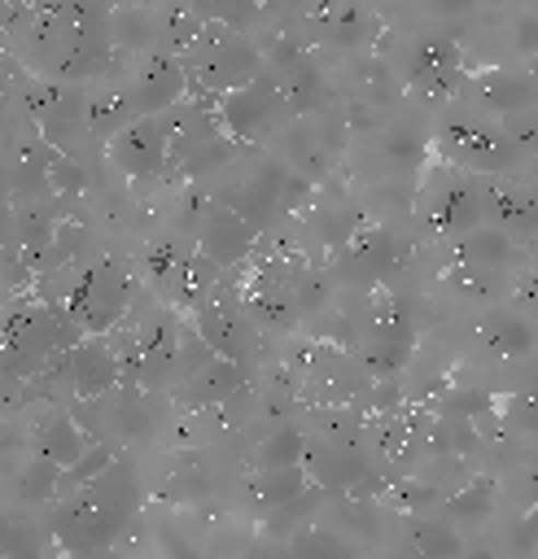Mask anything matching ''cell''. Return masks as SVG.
<instances>
[{"label":"cell","mask_w":538,"mask_h":559,"mask_svg":"<svg viewBox=\"0 0 538 559\" xmlns=\"http://www.w3.org/2000/svg\"><path fill=\"white\" fill-rule=\"evenodd\" d=\"M429 144L437 148L442 166L464 170L472 179H516V166H525V157L507 144L503 127L459 100L437 109L429 127Z\"/></svg>","instance_id":"obj_1"},{"label":"cell","mask_w":538,"mask_h":559,"mask_svg":"<svg viewBox=\"0 0 538 559\" xmlns=\"http://www.w3.org/2000/svg\"><path fill=\"white\" fill-rule=\"evenodd\" d=\"M83 341V332L74 328V319L52 306V301H39L35 293H22V297H9L0 306V354L9 358V367L31 384L57 354L74 349Z\"/></svg>","instance_id":"obj_2"},{"label":"cell","mask_w":538,"mask_h":559,"mask_svg":"<svg viewBox=\"0 0 538 559\" xmlns=\"http://www.w3.org/2000/svg\"><path fill=\"white\" fill-rule=\"evenodd\" d=\"M175 61L188 79V96H206V100H219V96L254 83L258 74H267L258 39L245 31H232L223 22H210V17H206L201 35Z\"/></svg>","instance_id":"obj_3"},{"label":"cell","mask_w":538,"mask_h":559,"mask_svg":"<svg viewBox=\"0 0 538 559\" xmlns=\"http://www.w3.org/2000/svg\"><path fill=\"white\" fill-rule=\"evenodd\" d=\"M188 328L223 362H236V367L254 371V362L262 358V336H258V328L241 310V284H236L232 271H223L219 284L210 288V297L188 310Z\"/></svg>","instance_id":"obj_4"},{"label":"cell","mask_w":538,"mask_h":559,"mask_svg":"<svg viewBox=\"0 0 538 559\" xmlns=\"http://www.w3.org/2000/svg\"><path fill=\"white\" fill-rule=\"evenodd\" d=\"M394 79L402 92H411L424 105H437V109L451 105L468 79V61H464L459 39L446 31H424L416 39H407Z\"/></svg>","instance_id":"obj_5"},{"label":"cell","mask_w":538,"mask_h":559,"mask_svg":"<svg viewBox=\"0 0 538 559\" xmlns=\"http://www.w3.org/2000/svg\"><path fill=\"white\" fill-rule=\"evenodd\" d=\"M22 118L52 153H74L87 140V87L22 74Z\"/></svg>","instance_id":"obj_6"},{"label":"cell","mask_w":538,"mask_h":559,"mask_svg":"<svg viewBox=\"0 0 538 559\" xmlns=\"http://www.w3.org/2000/svg\"><path fill=\"white\" fill-rule=\"evenodd\" d=\"M420 218L446 245L468 236L472 227H481V179L437 162L420 188Z\"/></svg>","instance_id":"obj_7"},{"label":"cell","mask_w":538,"mask_h":559,"mask_svg":"<svg viewBox=\"0 0 538 559\" xmlns=\"http://www.w3.org/2000/svg\"><path fill=\"white\" fill-rule=\"evenodd\" d=\"M122 528L127 524H118L105 511H96L83 493H61L52 502V515H48V537L70 559H101V555H109V546L118 542Z\"/></svg>","instance_id":"obj_8"},{"label":"cell","mask_w":538,"mask_h":559,"mask_svg":"<svg viewBox=\"0 0 538 559\" xmlns=\"http://www.w3.org/2000/svg\"><path fill=\"white\" fill-rule=\"evenodd\" d=\"M44 380H61L79 402H105L118 389V362H114L109 341L105 336H83L74 349L57 354L31 384H44Z\"/></svg>","instance_id":"obj_9"},{"label":"cell","mask_w":538,"mask_h":559,"mask_svg":"<svg viewBox=\"0 0 538 559\" xmlns=\"http://www.w3.org/2000/svg\"><path fill=\"white\" fill-rule=\"evenodd\" d=\"M402 266V240L385 223H363L337 253H332V275L354 288L385 284Z\"/></svg>","instance_id":"obj_10"},{"label":"cell","mask_w":538,"mask_h":559,"mask_svg":"<svg viewBox=\"0 0 538 559\" xmlns=\"http://www.w3.org/2000/svg\"><path fill=\"white\" fill-rule=\"evenodd\" d=\"M455 100L477 109V114H486V118H494V122H503V118H512L521 109H534V74L525 66L521 70L516 66L468 70V79H464Z\"/></svg>","instance_id":"obj_11"},{"label":"cell","mask_w":538,"mask_h":559,"mask_svg":"<svg viewBox=\"0 0 538 559\" xmlns=\"http://www.w3.org/2000/svg\"><path fill=\"white\" fill-rule=\"evenodd\" d=\"M214 114H219L223 135H227L232 144H245V140H262V135L280 122L284 100H280L276 79H271V74H258L254 83H245V87L219 96Z\"/></svg>","instance_id":"obj_12"},{"label":"cell","mask_w":538,"mask_h":559,"mask_svg":"<svg viewBox=\"0 0 538 559\" xmlns=\"http://www.w3.org/2000/svg\"><path fill=\"white\" fill-rule=\"evenodd\" d=\"M101 153H105V162H109L122 179H136V183L157 179L162 166H166V114L127 122L118 135H109V140L101 144Z\"/></svg>","instance_id":"obj_13"},{"label":"cell","mask_w":538,"mask_h":559,"mask_svg":"<svg viewBox=\"0 0 538 559\" xmlns=\"http://www.w3.org/2000/svg\"><path fill=\"white\" fill-rule=\"evenodd\" d=\"M188 262H192V240L175 227H162L144 240L140 249V284L149 288V297L166 310H175L179 301V288H184V275H188Z\"/></svg>","instance_id":"obj_14"},{"label":"cell","mask_w":538,"mask_h":559,"mask_svg":"<svg viewBox=\"0 0 538 559\" xmlns=\"http://www.w3.org/2000/svg\"><path fill=\"white\" fill-rule=\"evenodd\" d=\"M122 79H127V96H131L136 118H157L188 96V79L179 70V61L166 52H144L140 61H131V70Z\"/></svg>","instance_id":"obj_15"},{"label":"cell","mask_w":538,"mask_h":559,"mask_svg":"<svg viewBox=\"0 0 538 559\" xmlns=\"http://www.w3.org/2000/svg\"><path fill=\"white\" fill-rule=\"evenodd\" d=\"M258 240H262V236H258L249 223H241V218H236L227 205H219V201L206 205V214H201V223H197V231H192V249H197L210 266H219V271L245 266V262L254 258Z\"/></svg>","instance_id":"obj_16"},{"label":"cell","mask_w":538,"mask_h":559,"mask_svg":"<svg viewBox=\"0 0 538 559\" xmlns=\"http://www.w3.org/2000/svg\"><path fill=\"white\" fill-rule=\"evenodd\" d=\"M302 26H306V44H324L337 52H359L376 44V35L385 31L381 13L367 4H324L302 13Z\"/></svg>","instance_id":"obj_17"},{"label":"cell","mask_w":538,"mask_h":559,"mask_svg":"<svg viewBox=\"0 0 538 559\" xmlns=\"http://www.w3.org/2000/svg\"><path fill=\"white\" fill-rule=\"evenodd\" d=\"M481 223L503 231L512 245L534 240V192L529 179H481Z\"/></svg>","instance_id":"obj_18"},{"label":"cell","mask_w":538,"mask_h":559,"mask_svg":"<svg viewBox=\"0 0 538 559\" xmlns=\"http://www.w3.org/2000/svg\"><path fill=\"white\" fill-rule=\"evenodd\" d=\"M297 467L306 472V485L311 489H319V493H350L367 476L372 459L363 450H346V445H328L319 437H306Z\"/></svg>","instance_id":"obj_19"},{"label":"cell","mask_w":538,"mask_h":559,"mask_svg":"<svg viewBox=\"0 0 538 559\" xmlns=\"http://www.w3.org/2000/svg\"><path fill=\"white\" fill-rule=\"evenodd\" d=\"M241 310L258 328L262 341L267 336H293L302 328V310H297V301L280 275H271V280L258 275L249 288H241Z\"/></svg>","instance_id":"obj_20"},{"label":"cell","mask_w":538,"mask_h":559,"mask_svg":"<svg viewBox=\"0 0 538 559\" xmlns=\"http://www.w3.org/2000/svg\"><path fill=\"white\" fill-rule=\"evenodd\" d=\"M96 511H105L109 520H118V524H131V515L140 511V502H144V480H140V467L131 463V454L127 450H118L114 454V463L92 480V485H83L79 489Z\"/></svg>","instance_id":"obj_21"},{"label":"cell","mask_w":538,"mask_h":559,"mask_svg":"<svg viewBox=\"0 0 538 559\" xmlns=\"http://www.w3.org/2000/svg\"><path fill=\"white\" fill-rule=\"evenodd\" d=\"M26 445H31V459L52 463L57 472H66V467H70V463L92 445V437L74 424V415H70V411L48 406V411L26 428Z\"/></svg>","instance_id":"obj_22"},{"label":"cell","mask_w":538,"mask_h":559,"mask_svg":"<svg viewBox=\"0 0 538 559\" xmlns=\"http://www.w3.org/2000/svg\"><path fill=\"white\" fill-rule=\"evenodd\" d=\"M249 376H254L249 367H236V362L214 358V362L201 367L192 380H184L179 389H171V397H175L179 415H201V411H214V406L232 402V397L249 384Z\"/></svg>","instance_id":"obj_23"},{"label":"cell","mask_w":538,"mask_h":559,"mask_svg":"<svg viewBox=\"0 0 538 559\" xmlns=\"http://www.w3.org/2000/svg\"><path fill=\"white\" fill-rule=\"evenodd\" d=\"M477 349L494 362H516L534 354V319L521 314V310H503V306H490L481 310L477 319Z\"/></svg>","instance_id":"obj_24"},{"label":"cell","mask_w":538,"mask_h":559,"mask_svg":"<svg viewBox=\"0 0 538 559\" xmlns=\"http://www.w3.org/2000/svg\"><path fill=\"white\" fill-rule=\"evenodd\" d=\"M516 262H529V249L512 245L503 231H494V227H486V223L472 227L468 236L451 240V266H481V271H503V275H512Z\"/></svg>","instance_id":"obj_25"},{"label":"cell","mask_w":538,"mask_h":559,"mask_svg":"<svg viewBox=\"0 0 538 559\" xmlns=\"http://www.w3.org/2000/svg\"><path fill=\"white\" fill-rule=\"evenodd\" d=\"M122 74L127 70L87 83V140H101L105 144L127 122H136V109H131V96H127V79Z\"/></svg>","instance_id":"obj_26"},{"label":"cell","mask_w":538,"mask_h":559,"mask_svg":"<svg viewBox=\"0 0 538 559\" xmlns=\"http://www.w3.org/2000/svg\"><path fill=\"white\" fill-rule=\"evenodd\" d=\"M429 153V127L411 122V118H394L381 135H376V157L394 179L420 175V162Z\"/></svg>","instance_id":"obj_27"},{"label":"cell","mask_w":538,"mask_h":559,"mask_svg":"<svg viewBox=\"0 0 538 559\" xmlns=\"http://www.w3.org/2000/svg\"><path fill=\"white\" fill-rule=\"evenodd\" d=\"M464 546L459 528L442 515H402V550L411 559H459Z\"/></svg>","instance_id":"obj_28"},{"label":"cell","mask_w":538,"mask_h":559,"mask_svg":"<svg viewBox=\"0 0 538 559\" xmlns=\"http://www.w3.org/2000/svg\"><path fill=\"white\" fill-rule=\"evenodd\" d=\"M512 275H516V271H512ZM512 275H503V271H481V266H451V271H442V284H446L464 306L490 310V306H499V297L507 293Z\"/></svg>","instance_id":"obj_29"},{"label":"cell","mask_w":538,"mask_h":559,"mask_svg":"<svg viewBox=\"0 0 538 559\" xmlns=\"http://www.w3.org/2000/svg\"><path fill=\"white\" fill-rule=\"evenodd\" d=\"M494 511V480L490 476H468L459 489H451L437 507V515L446 524H472V520H486Z\"/></svg>","instance_id":"obj_30"},{"label":"cell","mask_w":538,"mask_h":559,"mask_svg":"<svg viewBox=\"0 0 538 559\" xmlns=\"http://www.w3.org/2000/svg\"><path fill=\"white\" fill-rule=\"evenodd\" d=\"M289 559H363L359 546L341 533V528H324V524H302L289 537Z\"/></svg>","instance_id":"obj_31"},{"label":"cell","mask_w":538,"mask_h":559,"mask_svg":"<svg viewBox=\"0 0 538 559\" xmlns=\"http://www.w3.org/2000/svg\"><path fill=\"white\" fill-rule=\"evenodd\" d=\"M306 472L302 467H276V472H254L249 476V498L262 507V511H276L284 502H293L297 493H306Z\"/></svg>","instance_id":"obj_32"},{"label":"cell","mask_w":538,"mask_h":559,"mask_svg":"<svg viewBox=\"0 0 538 559\" xmlns=\"http://www.w3.org/2000/svg\"><path fill=\"white\" fill-rule=\"evenodd\" d=\"M302 445H306V432H302V424H284V428L267 432V437L254 445V472L297 467V463H302Z\"/></svg>","instance_id":"obj_33"},{"label":"cell","mask_w":538,"mask_h":559,"mask_svg":"<svg viewBox=\"0 0 538 559\" xmlns=\"http://www.w3.org/2000/svg\"><path fill=\"white\" fill-rule=\"evenodd\" d=\"M57 493H61V472L52 463L26 459L22 472H17V502L22 507H52Z\"/></svg>","instance_id":"obj_34"},{"label":"cell","mask_w":538,"mask_h":559,"mask_svg":"<svg viewBox=\"0 0 538 559\" xmlns=\"http://www.w3.org/2000/svg\"><path fill=\"white\" fill-rule=\"evenodd\" d=\"M210 362H214V354L201 345V336L188 328V319H179V341H175V358H171V389H179L184 380H192Z\"/></svg>","instance_id":"obj_35"},{"label":"cell","mask_w":538,"mask_h":559,"mask_svg":"<svg viewBox=\"0 0 538 559\" xmlns=\"http://www.w3.org/2000/svg\"><path fill=\"white\" fill-rule=\"evenodd\" d=\"M503 432L507 437H529L534 432V393L529 389H521V397H507V406H503Z\"/></svg>","instance_id":"obj_36"},{"label":"cell","mask_w":538,"mask_h":559,"mask_svg":"<svg viewBox=\"0 0 538 559\" xmlns=\"http://www.w3.org/2000/svg\"><path fill=\"white\" fill-rule=\"evenodd\" d=\"M459 559H494V550H490V546H464Z\"/></svg>","instance_id":"obj_37"},{"label":"cell","mask_w":538,"mask_h":559,"mask_svg":"<svg viewBox=\"0 0 538 559\" xmlns=\"http://www.w3.org/2000/svg\"><path fill=\"white\" fill-rule=\"evenodd\" d=\"M381 559H411V555H407V550H385Z\"/></svg>","instance_id":"obj_38"}]
</instances>
